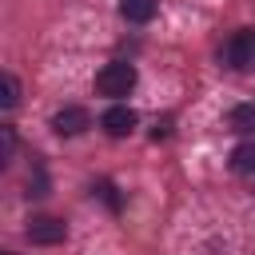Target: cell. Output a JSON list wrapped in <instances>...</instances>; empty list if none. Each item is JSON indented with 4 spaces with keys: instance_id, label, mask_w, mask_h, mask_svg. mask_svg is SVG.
<instances>
[{
    "instance_id": "cell-10",
    "label": "cell",
    "mask_w": 255,
    "mask_h": 255,
    "mask_svg": "<svg viewBox=\"0 0 255 255\" xmlns=\"http://www.w3.org/2000/svg\"><path fill=\"white\" fill-rule=\"evenodd\" d=\"M0 143H4V159H12V151H16V131H12L8 124L0 128Z\"/></svg>"
},
{
    "instance_id": "cell-3",
    "label": "cell",
    "mask_w": 255,
    "mask_h": 255,
    "mask_svg": "<svg viewBox=\"0 0 255 255\" xmlns=\"http://www.w3.org/2000/svg\"><path fill=\"white\" fill-rule=\"evenodd\" d=\"M24 235L32 243H40V247H52V243H64L68 239V223L56 219V215H32L28 227H24Z\"/></svg>"
},
{
    "instance_id": "cell-2",
    "label": "cell",
    "mask_w": 255,
    "mask_h": 255,
    "mask_svg": "<svg viewBox=\"0 0 255 255\" xmlns=\"http://www.w3.org/2000/svg\"><path fill=\"white\" fill-rule=\"evenodd\" d=\"M223 60L235 72H251L255 68V28H239L227 44H223Z\"/></svg>"
},
{
    "instance_id": "cell-1",
    "label": "cell",
    "mask_w": 255,
    "mask_h": 255,
    "mask_svg": "<svg viewBox=\"0 0 255 255\" xmlns=\"http://www.w3.org/2000/svg\"><path fill=\"white\" fill-rule=\"evenodd\" d=\"M131 88H135V68H131L128 60H112V64H104V68L96 72V92L108 96V100H120V96H128Z\"/></svg>"
},
{
    "instance_id": "cell-8",
    "label": "cell",
    "mask_w": 255,
    "mask_h": 255,
    "mask_svg": "<svg viewBox=\"0 0 255 255\" xmlns=\"http://www.w3.org/2000/svg\"><path fill=\"white\" fill-rule=\"evenodd\" d=\"M231 171L235 175H255V143H239L231 151Z\"/></svg>"
},
{
    "instance_id": "cell-4",
    "label": "cell",
    "mask_w": 255,
    "mask_h": 255,
    "mask_svg": "<svg viewBox=\"0 0 255 255\" xmlns=\"http://www.w3.org/2000/svg\"><path fill=\"white\" fill-rule=\"evenodd\" d=\"M52 128H56V135H80V131L92 128V112L80 108V104H68L52 116Z\"/></svg>"
},
{
    "instance_id": "cell-11",
    "label": "cell",
    "mask_w": 255,
    "mask_h": 255,
    "mask_svg": "<svg viewBox=\"0 0 255 255\" xmlns=\"http://www.w3.org/2000/svg\"><path fill=\"white\" fill-rule=\"evenodd\" d=\"M96 191L108 199V207H112V211H120V195H116V187H112L108 179H104V183H96Z\"/></svg>"
},
{
    "instance_id": "cell-5",
    "label": "cell",
    "mask_w": 255,
    "mask_h": 255,
    "mask_svg": "<svg viewBox=\"0 0 255 255\" xmlns=\"http://www.w3.org/2000/svg\"><path fill=\"white\" fill-rule=\"evenodd\" d=\"M135 112L128 108V104H112L104 116H100V128L108 131V135H116V139H124V135H131V128H135Z\"/></svg>"
},
{
    "instance_id": "cell-12",
    "label": "cell",
    "mask_w": 255,
    "mask_h": 255,
    "mask_svg": "<svg viewBox=\"0 0 255 255\" xmlns=\"http://www.w3.org/2000/svg\"><path fill=\"white\" fill-rule=\"evenodd\" d=\"M4 255H12V251H4Z\"/></svg>"
},
{
    "instance_id": "cell-7",
    "label": "cell",
    "mask_w": 255,
    "mask_h": 255,
    "mask_svg": "<svg viewBox=\"0 0 255 255\" xmlns=\"http://www.w3.org/2000/svg\"><path fill=\"white\" fill-rule=\"evenodd\" d=\"M227 128L239 131V135H251L255 131V104H235L227 112Z\"/></svg>"
},
{
    "instance_id": "cell-9",
    "label": "cell",
    "mask_w": 255,
    "mask_h": 255,
    "mask_svg": "<svg viewBox=\"0 0 255 255\" xmlns=\"http://www.w3.org/2000/svg\"><path fill=\"white\" fill-rule=\"evenodd\" d=\"M16 100H20V84H16L12 72H4V96H0V108H16Z\"/></svg>"
},
{
    "instance_id": "cell-6",
    "label": "cell",
    "mask_w": 255,
    "mask_h": 255,
    "mask_svg": "<svg viewBox=\"0 0 255 255\" xmlns=\"http://www.w3.org/2000/svg\"><path fill=\"white\" fill-rule=\"evenodd\" d=\"M155 0H120V16L128 20V24H147L151 16H155Z\"/></svg>"
}]
</instances>
